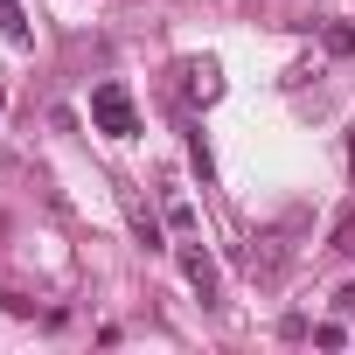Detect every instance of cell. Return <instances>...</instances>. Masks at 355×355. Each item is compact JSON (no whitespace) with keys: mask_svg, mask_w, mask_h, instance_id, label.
I'll list each match as a JSON object with an SVG mask.
<instances>
[{"mask_svg":"<svg viewBox=\"0 0 355 355\" xmlns=\"http://www.w3.org/2000/svg\"><path fill=\"white\" fill-rule=\"evenodd\" d=\"M167 223H174V230H196V209H189L182 196H167Z\"/></svg>","mask_w":355,"mask_h":355,"instance_id":"obj_7","label":"cell"},{"mask_svg":"<svg viewBox=\"0 0 355 355\" xmlns=\"http://www.w3.org/2000/svg\"><path fill=\"white\" fill-rule=\"evenodd\" d=\"M0 42H15V49H28V42H35V28H28V15L15 8V0H0Z\"/></svg>","mask_w":355,"mask_h":355,"instance_id":"obj_4","label":"cell"},{"mask_svg":"<svg viewBox=\"0 0 355 355\" xmlns=\"http://www.w3.org/2000/svg\"><path fill=\"white\" fill-rule=\"evenodd\" d=\"M189 98H202V105H216L223 98V70L202 56V63H189Z\"/></svg>","mask_w":355,"mask_h":355,"instance_id":"obj_3","label":"cell"},{"mask_svg":"<svg viewBox=\"0 0 355 355\" xmlns=\"http://www.w3.org/2000/svg\"><path fill=\"white\" fill-rule=\"evenodd\" d=\"M334 258H355V202H348L341 223H334Z\"/></svg>","mask_w":355,"mask_h":355,"instance_id":"obj_6","label":"cell"},{"mask_svg":"<svg viewBox=\"0 0 355 355\" xmlns=\"http://www.w3.org/2000/svg\"><path fill=\"white\" fill-rule=\"evenodd\" d=\"M125 216H132V237H139L146 251H160V223H153V216H146L139 202H125Z\"/></svg>","mask_w":355,"mask_h":355,"instance_id":"obj_5","label":"cell"},{"mask_svg":"<svg viewBox=\"0 0 355 355\" xmlns=\"http://www.w3.org/2000/svg\"><path fill=\"white\" fill-rule=\"evenodd\" d=\"M91 125H98L105 139H132V132H139V105H132V91H125L119 77L91 84Z\"/></svg>","mask_w":355,"mask_h":355,"instance_id":"obj_1","label":"cell"},{"mask_svg":"<svg viewBox=\"0 0 355 355\" xmlns=\"http://www.w3.org/2000/svg\"><path fill=\"white\" fill-rule=\"evenodd\" d=\"M182 279L202 293V306H223V279H216V258L202 244H182Z\"/></svg>","mask_w":355,"mask_h":355,"instance_id":"obj_2","label":"cell"}]
</instances>
